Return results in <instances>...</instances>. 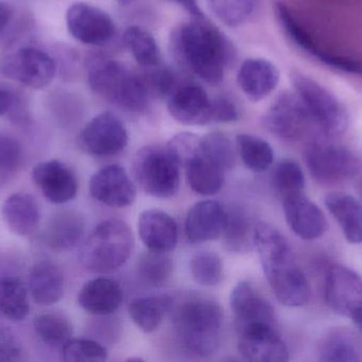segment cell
<instances>
[{
    "mask_svg": "<svg viewBox=\"0 0 362 362\" xmlns=\"http://www.w3.org/2000/svg\"><path fill=\"white\" fill-rule=\"evenodd\" d=\"M171 45L178 63L209 84H219L234 59L231 42L204 16L176 28Z\"/></svg>",
    "mask_w": 362,
    "mask_h": 362,
    "instance_id": "1",
    "label": "cell"
},
{
    "mask_svg": "<svg viewBox=\"0 0 362 362\" xmlns=\"http://www.w3.org/2000/svg\"><path fill=\"white\" fill-rule=\"evenodd\" d=\"M255 246L276 300L288 307L306 305L312 295L310 283L286 238L274 225L261 221L255 227Z\"/></svg>",
    "mask_w": 362,
    "mask_h": 362,
    "instance_id": "2",
    "label": "cell"
},
{
    "mask_svg": "<svg viewBox=\"0 0 362 362\" xmlns=\"http://www.w3.org/2000/svg\"><path fill=\"white\" fill-rule=\"evenodd\" d=\"M87 80L93 93L127 112L144 113L150 106L137 74L106 53L95 51L86 59Z\"/></svg>",
    "mask_w": 362,
    "mask_h": 362,
    "instance_id": "3",
    "label": "cell"
},
{
    "mask_svg": "<svg viewBox=\"0 0 362 362\" xmlns=\"http://www.w3.org/2000/svg\"><path fill=\"white\" fill-rule=\"evenodd\" d=\"M173 325L181 344L189 352L209 357L221 344L223 310L210 300H191L174 312Z\"/></svg>",
    "mask_w": 362,
    "mask_h": 362,
    "instance_id": "4",
    "label": "cell"
},
{
    "mask_svg": "<svg viewBox=\"0 0 362 362\" xmlns=\"http://www.w3.org/2000/svg\"><path fill=\"white\" fill-rule=\"evenodd\" d=\"M135 248L133 232L120 219H107L98 225L83 242L80 261L95 273H106L122 267Z\"/></svg>",
    "mask_w": 362,
    "mask_h": 362,
    "instance_id": "5",
    "label": "cell"
},
{
    "mask_svg": "<svg viewBox=\"0 0 362 362\" xmlns=\"http://www.w3.org/2000/svg\"><path fill=\"white\" fill-rule=\"evenodd\" d=\"M181 165L168 145H151L136 153L133 174L148 195L169 199L180 191Z\"/></svg>",
    "mask_w": 362,
    "mask_h": 362,
    "instance_id": "6",
    "label": "cell"
},
{
    "mask_svg": "<svg viewBox=\"0 0 362 362\" xmlns=\"http://www.w3.org/2000/svg\"><path fill=\"white\" fill-rule=\"evenodd\" d=\"M295 93L308 108L315 125L329 137H338L349 128L348 111L327 87L305 74L293 70L291 74Z\"/></svg>",
    "mask_w": 362,
    "mask_h": 362,
    "instance_id": "7",
    "label": "cell"
},
{
    "mask_svg": "<svg viewBox=\"0 0 362 362\" xmlns=\"http://www.w3.org/2000/svg\"><path fill=\"white\" fill-rule=\"evenodd\" d=\"M306 165L320 184L346 182L361 172V159L341 145L314 142L305 152Z\"/></svg>",
    "mask_w": 362,
    "mask_h": 362,
    "instance_id": "8",
    "label": "cell"
},
{
    "mask_svg": "<svg viewBox=\"0 0 362 362\" xmlns=\"http://www.w3.org/2000/svg\"><path fill=\"white\" fill-rule=\"evenodd\" d=\"M0 72L25 86L44 89L57 74V62L35 47H21L0 59Z\"/></svg>",
    "mask_w": 362,
    "mask_h": 362,
    "instance_id": "9",
    "label": "cell"
},
{
    "mask_svg": "<svg viewBox=\"0 0 362 362\" xmlns=\"http://www.w3.org/2000/svg\"><path fill=\"white\" fill-rule=\"evenodd\" d=\"M230 306L238 335L259 329H276L274 306L250 283L244 281L234 287L230 295Z\"/></svg>",
    "mask_w": 362,
    "mask_h": 362,
    "instance_id": "10",
    "label": "cell"
},
{
    "mask_svg": "<svg viewBox=\"0 0 362 362\" xmlns=\"http://www.w3.org/2000/svg\"><path fill=\"white\" fill-rule=\"evenodd\" d=\"M274 10L276 21L280 25L281 29L298 48L301 49L308 55H312L319 62H322L329 67L335 68L336 70L348 72V74H361L362 76V64L356 60L336 55L319 48L314 38L310 35V32L305 29L303 23L298 18L293 9L289 8L287 4H283V2H276L274 4Z\"/></svg>",
    "mask_w": 362,
    "mask_h": 362,
    "instance_id": "11",
    "label": "cell"
},
{
    "mask_svg": "<svg viewBox=\"0 0 362 362\" xmlns=\"http://www.w3.org/2000/svg\"><path fill=\"white\" fill-rule=\"evenodd\" d=\"M78 142L80 148L87 154L110 157L127 147L129 133L116 115L102 113L83 128Z\"/></svg>",
    "mask_w": 362,
    "mask_h": 362,
    "instance_id": "12",
    "label": "cell"
},
{
    "mask_svg": "<svg viewBox=\"0 0 362 362\" xmlns=\"http://www.w3.org/2000/svg\"><path fill=\"white\" fill-rule=\"evenodd\" d=\"M263 121L268 131L285 140H299L315 123L299 96L289 91L276 98Z\"/></svg>",
    "mask_w": 362,
    "mask_h": 362,
    "instance_id": "13",
    "label": "cell"
},
{
    "mask_svg": "<svg viewBox=\"0 0 362 362\" xmlns=\"http://www.w3.org/2000/svg\"><path fill=\"white\" fill-rule=\"evenodd\" d=\"M68 31L83 44H106L116 32L112 16L102 9L84 2H76L66 13Z\"/></svg>",
    "mask_w": 362,
    "mask_h": 362,
    "instance_id": "14",
    "label": "cell"
},
{
    "mask_svg": "<svg viewBox=\"0 0 362 362\" xmlns=\"http://www.w3.org/2000/svg\"><path fill=\"white\" fill-rule=\"evenodd\" d=\"M325 297L334 312L352 318L362 308L361 276L344 266H332L325 274Z\"/></svg>",
    "mask_w": 362,
    "mask_h": 362,
    "instance_id": "15",
    "label": "cell"
},
{
    "mask_svg": "<svg viewBox=\"0 0 362 362\" xmlns=\"http://www.w3.org/2000/svg\"><path fill=\"white\" fill-rule=\"evenodd\" d=\"M93 199L112 208H127L137 197V188L127 170L120 165H108L98 170L89 182Z\"/></svg>",
    "mask_w": 362,
    "mask_h": 362,
    "instance_id": "16",
    "label": "cell"
},
{
    "mask_svg": "<svg viewBox=\"0 0 362 362\" xmlns=\"http://www.w3.org/2000/svg\"><path fill=\"white\" fill-rule=\"evenodd\" d=\"M167 99L168 110L178 123L187 125L212 123V99L206 89L197 83L185 82L176 85Z\"/></svg>",
    "mask_w": 362,
    "mask_h": 362,
    "instance_id": "17",
    "label": "cell"
},
{
    "mask_svg": "<svg viewBox=\"0 0 362 362\" xmlns=\"http://www.w3.org/2000/svg\"><path fill=\"white\" fill-rule=\"evenodd\" d=\"M32 180L40 193L53 204H65L78 193L76 174L57 159L42 162L32 169Z\"/></svg>",
    "mask_w": 362,
    "mask_h": 362,
    "instance_id": "18",
    "label": "cell"
},
{
    "mask_svg": "<svg viewBox=\"0 0 362 362\" xmlns=\"http://www.w3.org/2000/svg\"><path fill=\"white\" fill-rule=\"evenodd\" d=\"M283 210L287 225L302 239H318L327 231L325 213L303 193L283 198Z\"/></svg>",
    "mask_w": 362,
    "mask_h": 362,
    "instance_id": "19",
    "label": "cell"
},
{
    "mask_svg": "<svg viewBox=\"0 0 362 362\" xmlns=\"http://www.w3.org/2000/svg\"><path fill=\"white\" fill-rule=\"evenodd\" d=\"M227 222V210L223 204L214 200H206L194 204L185 218V230L192 244L211 242L223 235Z\"/></svg>",
    "mask_w": 362,
    "mask_h": 362,
    "instance_id": "20",
    "label": "cell"
},
{
    "mask_svg": "<svg viewBox=\"0 0 362 362\" xmlns=\"http://www.w3.org/2000/svg\"><path fill=\"white\" fill-rule=\"evenodd\" d=\"M138 233L148 251L169 253L178 240L175 219L160 210H144L138 219Z\"/></svg>",
    "mask_w": 362,
    "mask_h": 362,
    "instance_id": "21",
    "label": "cell"
},
{
    "mask_svg": "<svg viewBox=\"0 0 362 362\" xmlns=\"http://www.w3.org/2000/svg\"><path fill=\"white\" fill-rule=\"evenodd\" d=\"M280 72L272 62L265 59H248L238 72V84L250 101L265 99L278 86Z\"/></svg>",
    "mask_w": 362,
    "mask_h": 362,
    "instance_id": "22",
    "label": "cell"
},
{
    "mask_svg": "<svg viewBox=\"0 0 362 362\" xmlns=\"http://www.w3.org/2000/svg\"><path fill=\"white\" fill-rule=\"evenodd\" d=\"M123 290L117 281L97 278L88 281L81 289L78 303L85 312L95 316H107L120 308Z\"/></svg>",
    "mask_w": 362,
    "mask_h": 362,
    "instance_id": "23",
    "label": "cell"
},
{
    "mask_svg": "<svg viewBox=\"0 0 362 362\" xmlns=\"http://www.w3.org/2000/svg\"><path fill=\"white\" fill-rule=\"evenodd\" d=\"M238 352L246 361L284 362L289 359L288 349L276 329H259L240 336Z\"/></svg>",
    "mask_w": 362,
    "mask_h": 362,
    "instance_id": "24",
    "label": "cell"
},
{
    "mask_svg": "<svg viewBox=\"0 0 362 362\" xmlns=\"http://www.w3.org/2000/svg\"><path fill=\"white\" fill-rule=\"evenodd\" d=\"M29 293L37 305H54L63 298L64 276L57 264L40 259L32 266L29 273Z\"/></svg>",
    "mask_w": 362,
    "mask_h": 362,
    "instance_id": "25",
    "label": "cell"
},
{
    "mask_svg": "<svg viewBox=\"0 0 362 362\" xmlns=\"http://www.w3.org/2000/svg\"><path fill=\"white\" fill-rule=\"evenodd\" d=\"M1 214L8 230L21 237L31 236L40 225V206L29 193H16L6 198Z\"/></svg>",
    "mask_w": 362,
    "mask_h": 362,
    "instance_id": "26",
    "label": "cell"
},
{
    "mask_svg": "<svg viewBox=\"0 0 362 362\" xmlns=\"http://www.w3.org/2000/svg\"><path fill=\"white\" fill-rule=\"evenodd\" d=\"M325 206L341 227L344 237L350 244L362 242V202L354 196L344 193H329Z\"/></svg>",
    "mask_w": 362,
    "mask_h": 362,
    "instance_id": "27",
    "label": "cell"
},
{
    "mask_svg": "<svg viewBox=\"0 0 362 362\" xmlns=\"http://www.w3.org/2000/svg\"><path fill=\"white\" fill-rule=\"evenodd\" d=\"M85 233V221L76 212H63L55 215L47 225L44 240L53 251L71 250L82 242Z\"/></svg>",
    "mask_w": 362,
    "mask_h": 362,
    "instance_id": "28",
    "label": "cell"
},
{
    "mask_svg": "<svg viewBox=\"0 0 362 362\" xmlns=\"http://www.w3.org/2000/svg\"><path fill=\"white\" fill-rule=\"evenodd\" d=\"M183 167L187 171V182L192 191L202 196H212L218 193L225 181V171L206 159L202 151L185 162Z\"/></svg>",
    "mask_w": 362,
    "mask_h": 362,
    "instance_id": "29",
    "label": "cell"
},
{
    "mask_svg": "<svg viewBox=\"0 0 362 362\" xmlns=\"http://www.w3.org/2000/svg\"><path fill=\"white\" fill-rule=\"evenodd\" d=\"M172 304L173 299L167 295L137 298L129 305V317L144 333H153L160 327Z\"/></svg>",
    "mask_w": 362,
    "mask_h": 362,
    "instance_id": "30",
    "label": "cell"
},
{
    "mask_svg": "<svg viewBox=\"0 0 362 362\" xmlns=\"http://www.w3.org/2000/svg\"><path fill=\"white\" fill-rule=\"evenodd\" d=\"M0 312L15 322L25 320L30 314L27 287L17 276L0 278Z\"/></svg>",
    "mask_w": 362,
    "mask_h": 362,
    "instance_id": "31",
    "label": "cell"
},
{
    "mask_svg": "<svg viewBox=\"0 0 362 362\" xmlns=\"http://www.w3.org/2000/svg\"><path fill=\"white\" fill-rule=\"evenodd\" d=\"M125 46L141 67L163 63L160 48L153 34L138 26H129L123 35Z\"/></svg>",
    "mask_w": 362,
    "mask_h": 362,
    "instance_id": "32",
    "label": "cell"
},
{
    "mask_svg": "<svg viewBox=\"0 0 362 362\" xmlns=\"http://www.w3.org/2000/svg\"><path fill=\"white\" fill-rule=\"evenodd\" d=\"M319 361L325 362H355L362 361L361 349L352 336L337 331L323 338L318 346Z\"/></svg>",
    "mask_w": 362,
    "mask_h": 362,
    "instance_id": "33",
    "label": "cell"
},
{
    "mask_svg": "<svg viewBox=\"0 0 362 362\" xmlns=\"http://www.w3.org/2000/svg\"><path fill=\"white\" fill-rule=\"evenodd\" d=\"M223 235L226 246L232 252H247L255 244V227L243 210L227 212V222Z\"/></svg>",
    "mask_w": 362,
    "mask_h": 362,
    "instance_id": "34",
    "label": "cell"
},
{
    "mask_svg": "<svg viewBox=\"0 0 362 362\" xmlns=\"http://www.w3.org/2000/svg\"><path fill=\"white\" fill-rule=\"evenodd\" d=\"M236 146L240 159L252 171H265L274 163L272 147L259 136L240 134L236 136Z\"/></svg>",
    "mask_w": 362,
    "mask_h": 362,
    "instance_id": "35",
    "label": "cell"
},
{
    "mask_svg": "<svg viewBox=\"0 0 362 362\" xmlns=\"http://www.w3.org/2000/svg\"><path fill=\"white\" fill-rule=\"evenodd\" d=\"M34 331L40 340L49 346H63L74 335V327L67 317L57 312H47L36 317Z\"/></svg>",
    "mask_w": 362,
    "mask_h": 362,
    "instance_id": "36",
    "label": "cell"
},
{
    "mask_svg": "<svg viewBox=\"0 0 362 362\" xmlns=\"http://www.w3.org/2000/svg\"><path fill=\"white\" fill-rule=\"evenodd\" d=\"M138 276L150 286H163L171 278L173 261L168 253L146 252L138 261Z\"/></svg>",
    "mask_w": 362,
    "mask_h": 362,
    "instance_id": "37",
    "label": "cell"
},
{
    "mask_svg": "<svg viewBox=\"0 0 362 362\" xmlns=\"http://www.w3.org/2000/svg\"><path fill=\"white\" fill-rule=\"evenodd\" d=\"M259 0H209L213 14L229 27L246 23L257 9Z\"/></svg>",
    "mask_w": 362,
    "mask_h": 362,
    "instance_id": "38",
    "label": "cell"
},
{
    "mask_svg": "<svg viewBox=\"0 0 362 362\" xmlns=\"http://www.w3.org/2000/svg\"><path fill=\"white\" fill-rule=\"evenodd\" d=\"M189 271L198 284L214 287L223 278V265L221 257L214 252L204 251L192 257Z\"/></svg>",
    "mask_w": 362,
    "mask_h": 362,
    "instance_id": "39",
    "label": "cell"
},
{
    "mask_svg": "<svg viewBox=\"0 0 362 362\" xmlns=\"http://www.w3.org/2000/svg\"><path fill=\"white\" fill-rule=\"evenodd\" d=\"M144 70L137 74L150 99L168 98L176 87V78L170 68L163 63L151 67H142Z\"/></svg>",
    "mask_w": 362,
    "mask_h": 362,
    "instance_id": "40",
    "label": "cell"
},
{
    "mask_svg": "<svg viewBox=\"0 0 362 362\" xmlns=\"http://www.w3.org/2000/svg\"><path fill=\"white\" fill-rule=\"evenodd\" d=\"M202 151L206 159L223 171L235 165V153L231 140L221 132H212L202 137Z\"/></svg>",
    "mask_w": 362,
    "mask_h": 362,
    "instance_id": "41",
    "label": "cell"
},
{
    "mask_svg": "<svg viewBox=\"0 0 362 362\" xmlns=\"http://www.w3.org/2000/svg\"><path fill=\"white\" fill-rule=\"evenodd\" d=\"M274 184L283 198L303 193L305 176L299 164L286 159L276 166L274 172Z\"/></svg>",
    "mask_w": 362,
    "mask_h": 362,
    "instance_id": "42",
    "label": "cell"
},
{
    "mask_svg": "<svg viewBox=\"0 0 362 362\" xmlns=\"http://www.w3.org/2000/svg\"><path fill=\"white\" fill-rule=\"evenodd\" d=\"M62 357L67 362H102L107 361V350L91 339H70L62 346Z\"/></svg>",
    "mask_w": 362,
    "mask_h": 362,
    "instance_id": "43",
    "label": "cell"
},
{
    "mask_svg": "<svg viewBox=\"0 0 362 362\" xmlns=\"http://www.w3.org/2000/svg\"><path fill=\"white\" fill-rule=\"evenodd\" d=\"M21 161V147L14 138L0 136V184L16 171Z\"/></svg>",
    "mask_w": 362,
    "mask_h": 362,
    "instance_id": "44",
    "label": "cell"
},
{
    "mask_svg": "<svg viewBox=\"0 0 362 362\" xmlns=\"http://www.w3.org/2000/svg\"><path fill=\"white\" fill-rule=\"evenodd\" d=\"M211 117L212 123H230L240 118L238 108L231 98L227 96H219L212 99L211 106Z\"/></svg>",
    "mask_w": 362,
    "mask_h": 362,
    "instance_id": "45",
    "label": "cell"
},
{
    "mask_svg": "<svg viewBox=\"0 0 362 362\" xmlns=\"http://www.w3.org/2000/svg\"><path fill=\"white\" fill-rule=\"evenodd\" d=\"M21 355V344L14 332L6 325H0V361H17Z\"/></svg>",
    "mask_w": 362,
    "mask_h": 362,
    "instance_id": "46",
    "label": "cell"
},
{
    "mask_svg": "<svg viewBox=\"0 0 362 362\" xmlns=\"http://www.w3.org/2000/svg\"><path fill=\"white\" fill-rule=\"evenodd\" d=\"M10 114L16 121H25V111L23 108V102L19 99L17 93L8 87L0 85V116Z\"/></svg>",
    "mask_w": 362,
    "mask_h": 362,
    "instance_id": "47",
    "label": "cell"
},
{
    "mask_svg": "<svg viewBox=\"0 0 362 362\" xmlns=\"http://www.w3.org/2000/svg\"><path fill=\"white\" fill-rule=\"evenodd\" d=\"M14 16V9L8 2L0 0V34L4 31Z\"/></svg>",
    "mask_w": 362,
    "mask_h": 362,
    "instance_id": "48",
    "label": "cell"
},
{
    "mask_svg": "<svg viewBox=\"0 0 362 362\" xmlns=\"http://www.w3.org/2000/svg\"><path fill=\"white\" fill-rule=\"evenodd\" d=\"M173 1L177 2L180 6H182L193 17L204 16V13H202L199 6H198L197 0H173Z\"/></svg>",
    "mask_w": 362,
    "mask_h": 362,
    "instance_id": "49",
    "label": "cell"
},
{
    "mask_svg": "<svg viewBox=\"0 0 362 362\" xmlns=\"http://www.w3.org/2000/svg\"><path fill=\"white\" fill-rule=\"evenodd\" d=\"M353 322L355 323L357 327L362 332V308L352 317Z\"/></svg>",
    "mask_w": 362,
    "mask_h": 362,
    "instance_id": "50",
    "label": "cell"
},
{
    "mask_svg": "<svg viewBox=\"0 0 362 362\" xmlns=\"http://www.w3.org/2000/svg\"><path fill=\"white\" fill-rule=\"evenodd\" d=\"M118 4H120L121 6H127V4H132L134 0H116Z\"/></svg>",
    "mask_w": 362,
    "mask_h": 362,
    "instance_id": "51",
    "label": "cell"
},
{
    "mask_svg": "<svg viewBox=\"0 0 362 362\" xmlns=\"http://www.w3.org/2000/svg\"><path fill=\"white\" fill-rule=\"evenodd\" d=\"M358 191H359V195H361V197L362 199V183H361V186H359Z\"/></svg>",
    "mask_w": 362,
    "mask_h": 362,
    "instance_id": "52",
    "label": "cell"
}]
</instances>
